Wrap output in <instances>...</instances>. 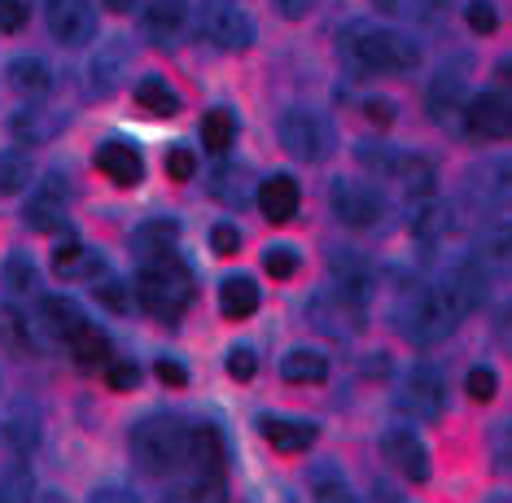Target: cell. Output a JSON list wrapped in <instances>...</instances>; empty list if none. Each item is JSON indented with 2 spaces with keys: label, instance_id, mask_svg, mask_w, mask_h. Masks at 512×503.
<instances>
[{
  "label": "cell",
  "instance_id": "obj_1",
  "mask_svg": "<svg viewBox=\"0 0 512 503\" xmlns=\"http://www.w3.org/2000/svg\"><path fill=\"white\" fill-rule=\"evenodd\" d=\"M342 57L364 75H407L421 66V40H412L399 27H381V22H351L342 31Z\"/></svg>",
  "mask_w": 512,
  "mask_h": 503
},
{
  "label": "cell",
  "instance_id": "obj_2",
  "mask_svg": "<svg viewBox=\"0 0 512 503\" xmlns=\"http://www.w3.org/2000/svg\"><path fill=\"white\" fill-rule=\"evenodd\" d=\"M132 294L141 298V307L162 324H176L193 302V272L180 254H167V259H149L136 272Z\"/></svg>",
  "mask_w": 512,
  "mask_h": 503
},
{
  "label": "cell",
  "instance_id": "obj_3",
  "mask_svg": "<svg viewBox=\"0 0 512 503\" xmlns=\"http://www.w3.org/2000/svg\"><path fill=\"white\" fill-rule=\"evenodd\" d=\"M184 442H189V425L171 412H154L145 420H136L127 434V451L132 464L149 477H167L184 464Z\"/></svg>",
  "mask_w": 512,
  "mask_h": 503
},
{
  "label": "cell",
  "instance_id": "obj_4",
  "mask_svg": "<svg viewBox=\"0 0 512 503\" xmlns=\"http://www.w3.org/2000/svg\"><path fill=\"white\" fill-rule=\"evenodd\" d=\"M394 320H399V333L416 346H434L456 329V315L447 311L438 285H421V280H412L394 294Z\"/></svg>",
  "mask_w": 512,
  "mask_h": 503
},
{
  "label": "cell",
  "instance_id": "obj_5",
  "mask_svg": "<svg viewBox=\"0 0 512 503\" xmlns=\"http://www.w3.org/2000/svg\"><path fill=\"white\" fill-rule=\"evenodd\" d=\"M197 35L224 53H246L254 44V18L237 0H206L197 9Z\"/></svg>",
  "mask_w": 512,
  "mask_h": 503
},
{
  "label": "cell",
  "instance_id": "obj_6",
  "mask_svg": "<svg viewBox=\"0 0 512 503\" xmlns=\"http://www.w3.org/2000/svg\"><path fill=\"white\" fill-rule=\"evenodd\" d=\"M394 412H403L407 420H421V425H429V420H438L447 412V385H442L434 364H416L399 381V390H394Z\"/></svg>",
  "mask_w": 512,
  "mask_h": 503
},
{
  "label": "cell",
  "instance_id": "obj_7",
  "mask_svg": "<svg viewBox=\"0 0 512 503\" xmlns=\"http://www.w3.org/2000/svg\"><path fill=\"white\" fill-rule=\"evenodd\" d=\"M276 136H281V145H285V154H294L298 162H320V158H329V149H333V127L324 114L316 110H285L281 114V123H276Z\"/></svg>",
  "mask_w": 512,
  "mask_h": 503
},
{
  "label": "cell",
  "instance_id": "obj_8",
  "mask_svg": "<svg viewBox=\"0 0 512 503\" xmlns=\"http://www.w3.org/2000/svg\"><path fill=\"white\" fill-rule=\"evenodd\" d=\"M44 22L57 44L79 49L97 35V5L92 0H44Z\"/></svg>",
  "mask_w": 512,
  "mask_h": 503
},
{
  "label": "cell",
  "instance_id": "obj_9",
  "mask_svg": "<svg viewBox=\"0 0 512 503\" xmlns=\"http://www.w3.org/2000/svg\"><path fill=\"white\" fill-rule=\"evenodd\" d=\"M329 280H333V298L342 302V307H351L355 315H364L368 298H372V285H377V280H372V267L351 250H333Z\"/></svg>",
  "mask_w": 512,
  "mask_h": 503
},
{
  "label": "cell",
  "instance_id": "obj_10",
  "mask_svg": "<svg viewBox=\"0 0 512 503\" xmlns=\"http://www.w3.org/2000/svg\"><path fill=\"white\" fill-rule=\"evenodd\" d=\"M66 206H71L66 171H44V180L36 184V193H31L22 219H27V228H36V232H57L66 224Z\"/></svg>",
  "mask_w": 512,
  "mask_h": 503
},
{
  "label": "cell",
  "instance_id": "obj_11",
  "mask_svg": "<svg viewBox=\"0 0 512 503\" xmlns=\"http://www.w3.org/2000/svg\"><path fill=\"white\" fill-rule=\"evenodd\" d=\"M132 57L136 53L123 35H110L106 44H97V53L88 57V97H114L132 70Z\"/></svg>",
  "mask_w": 512,
  "mask_h": 503
},
{
  "label": "cell",
  "instance_id": "obj_12",
  "mask_svg": "<svg viewBox=\"0 0 512 503\" xmlns=\"http://www.w3.org/2000/svg\"><path fill=\"white\" fill-rule=\"evenodd\" d=\"M460 123L469 127V136L477 140H504L512 132V105H508V92L495 88V92H477L473 101H464V114Z\"/></svg>",
  "mask_w": 512,
  "mask_h": 503
},
{
  "label": "cell",
  "instance_id": "obj_13",
  "mask_svg": "<svg viewBox=\"0 0 512 503\" xmlns=\"http://www.w3.org/2000/svg\"><path fill=\"white\" fill-rule=\"evenodd\" d=\"M329 202H333V215L342 219L346 228H372L381 215H386L381 193L372 189V184H359V180H337Z\"/></svg>",
  "mask_w": 512,
  "mask_h": 503
},
{
  "label": "cell",
  "instance_id": "obj_14",
  "mask_svg": "<svg viewBox=\"0 0 512 503\" xmlns=\"http://www.w3.org/2000/svg\"><path fill=\"white\" fill-rule=\"evenodd\" d=\"M381 455H386V464L399 477H407V482H425L429 477V447L412 429H386V434H381Z\"/></svg>",
  "mask_w": 512,
  "mask_h": 503
},
{
  "label": "cell",
  "instance_id": "obj_15",
  "mask_svg": "<svg viewBox=\"0 0 512 503\" xmlns=\"http://www.w3.org/2000/svg\"><path fill=\"white\" fill-rule=\"evenodd\" d=\"M136 9H141V31L162 49H171L189 27V5L184 0H136Z\"/></svg>",
  "mask_w": 512,
  "mask_h": 503
},
{
  "label": "cell",
  "instance_id": "obj_16",
  "mask_svg": "<svg viewBox=\"0 0 512 503\" xmlns=\"http://www.w3.org/2000/svg\"><path fill=\"white\" fill-rule=\"evenodd\" d=\"M84 324H88V315L75 298H62V294H40L36 298V324H31V329L49 333L53 342H71Z\"/></svg>",
  "mask_w": 512,
  "mask_h": 503
},
{
  "label": "cell",
  "instance_id": "obj_17",
  "mask_svg": "<svg viewBox=\"0 0 512 503\" xmlns=\"http://www.w3.org/2000/svg\"><path fill=\"white\" fill-rule=\"evenodd\" d=\"M184 464H193L206 477H224L228 464V442L219 425H189V442H184Z\"/></svg>",
  "mask_w": 512,
  "mask_h": 503
},
{
  "label": "cell",
  "instance_id": "obj_18",
  "mask_svg": "<svg viewBox=\"0 0 512 503\" xmlns=\"http://www.w3.org/2000/svg\"><path fill=\"white\" fill-rule=\"evenodd\" d=\"M0 442L14 455H31L40 447V412L31 399H14L0 416Z\"/></svg>",
  "mask_w": 512,
  "mask_h": 503
},
{
  "label": "cell",
  "instance_id": "obj_19",
  "mask_svg": "<svg viewBox=\"0 0 512 503\" xmlns=\"http://www.w3.org/2000/svg\"><path fill=\"white\" fill-rule=\"evenodd\" d=\"M66 123H71V114L22 105V110L9 114V136H14L18 145H49V140L62 136V127H66Z\"/></svg>",
  "mask_w": 512,
  "mask_h": 503
},
{
  "label": "cell",
  "instance_id": "obj_20",
  "mask_svg": "<svg viewBox=\"0 0 512 503\" xmlns=\"http://www.w3.org/2000/svg\"><path fill=\"white\" fill-rule=\"evenodd\" d=\"M97 171H106L114 184H123V189H132V184L145 180V158L136 145H127V140H106V145H97Z\"/></svg>",
  "mask_w": 512,
  "mask_h": 503
},
{
  "label": "cell",
  "instance_id": "obj_21",
  "mask_svg": "<svg viewBox=\"0 0 512 503\" xmlns=\"http://www.w3.org/2000/svg\"><path fill=\"white\" fill-rule=\"evenodd\" d=\"M259 434L267 438V447L281 451V455H302L311 451V442L320 438V429L311 420H294V416H263L259 420Z\"/></svg>",
  "mask_w": 512,
  "mask_h": 503
},
{
  "label": "cell",
  "instance_id": "obj_22",
  "mask_svg": "<svg viewBox=\"0 0 512 503\" xmlns=\"http://www.w3.org/2000/svg\"><path fill=\"white\" fill-rule=\"evenodd\" d=\"M425 110H429V119H434L438 127H456L460 114H464V79L451 75V70H442L438 79H429Z\"/></svg>",
  "mask_w": 512,
  "mask_h": 503
},
{
  "label": "cell",
  "instance_id": "obj_23",
  "mask_svg": "<svg viewBox=\"0 0 512 503\" xmlns=\"http://www.w3.org/2000/svg\"><path fill=\"white\" fill-rule=\"evenodd\" d=\"M53 272L62 280H97V276H106V254H97L92 245L71 237L53 250Z\"/></svg>",
  "mask_w": 512,
  "mask_h": 503
},
{
  "label": "cell",
  "instance_id": "obj_24",
  "mask_svg": "<svg viewBox=\"0 0 512 503\" xmlns=\"http://www.w3.org/2000/svg\"><path fill=\"white\" fill-rule=\"evenodd\" d=\"M254 202H259L267 224H289L298 215V180L294 175H267L259 193H254Z\"/></svg>",
  "mask_w": 512,
  "mask_h": 503
},
{
  "label": "cell",
  "instance_id": "obj_25",
  "mask_svg": "<svg viewBox=\"0 0 512 503\" xmlns=\"http://www.w3.org/2000/svg\"><path fill=\"white\" fill-rule=\"evenodd\" d=\"M180 245V224L176 219H149L132 232V254L136 263H149V259H167V254H176Z\"/></svg>",
  "mask_w": 512,
  "mask_h": 503
},
{
  "label": "cell",
  "instance_id": "obj_26",
  "mask_svg": "<svg viewBox=\"0 0 512 503\" xmlns=\"http://www.w3.org/2000/svg\"><path fill=\"white\" fill-rule=\"evenodd\" d=\"M5 79H9V88H14L18 97H31V101H40V97H49L53 92V70L44 66L36 53L14 57V62L5 66Z\"/></svg>",
  "mask_w": 512,
  "mask_h": 503
},
{
  "label": "cell",
  "instance_id": "obj_27",
  "mask_svg": "<svg viewBox=\"0 0 512 503\" xmlns=\"http://www.w3.org/2000/svg\"><path fill=\"white\" fill-rule=\"evenodd\" d=\"M281 377L289 385H320L324 377H329V359H324L320 350H311V346H294L281 359Z\"/></svg>",
  "mask_w": 512,
  "mask_h": 503
},
{
  "label": "cell",
  "instance_id": "obj_28",
  "mask_svg": "<svg viewBox=\"0 0 512 503\" xmlns=\"http://www.w3.org/2000/svg\"><path fill=\"white\" fill-rule=\"evenodd\" d=\"M219 311L228 315V320H250L254 311H259V285H254V276H228L224 289H219Z\"/></svg>",
  "mask_w": 512,
  "mask_h": 503
},
{
  "label": "cell",
  "instance_id": "obj_29",
  "mask_svg": "<svg viewBox=\"0 0 512 503\" xmlns=\"http://www.w3.org/2000/svg\"><path fill=\"white\" fill-rule=\"evenodd\" d=\"M136 105H141L145 114H154V119H171V114H180L176 88H171L162 75H141L136 79Z\"/></svg>",
  "mask_w": 512,
  "mask_h": 503
},
{
  "label": "cell",
  "instance_id": "obj_30",
  "mask_svg": "<svg viewBox=\"0 0 512 503\" xmlns=\"http://www.w3.org/2000/svg\"><path fill=\"white\" fill-rule=\"evenodd\" d=\"M394 184H403V193L416 197V202H421V197H434V184H438L434 162H425V158H416V154H399Z\"/></svg>",
  "mask_w": 512,
  "mask_h": 503
},
{
  "label": "cell",
  "instance_id": "obj_31",
  "mask_svg": "<svg viewBox=\"0 0 512 503\" xmlns=\"http://www.w3.org/2000/svg\"><path fill=\"white\" fill-rule=\"evenodd\" d=\"M0 285H5L14 298H40V272H36V263H31L22 250H14L5 263H0Z\"/></svg>",
  "mask_w": 512,
  "mask_h": 503
},
{
  "label": "cell",
  "instance_id": "obj_32",
  "mask_svg": "<svg viewBox=\"0 0 512 503\" xmlns=\"http://www.w3.org/2000/svg\"><path fill=\"white\" fill-rule=\"evenodd\" d=\"M211 197L224 206H246L250 202V171L246 167H232V162H224V167L211 171Z\"/></svg>",
  "mask_w": 512,
  "mask_h": 503
},
{
  "label": "cell",
  "instance_id": "obj_33",
  "mask_svg": "<svg viewBox=\"0 0 512 503\" xmlns=\"http://www.w3.org/2000/svg\"><path fill=\"white\" fill-rule=\"evenodd\" d=\"M36 180V162L27 149H0V197H18Z\"/></svg>",
  "mask_w": 512,
  "mask_h": 503
},
{
  "label": "cell",
  "instance_id": "obj_34",
  "mask_svg": "<svg viewBox=\"0 0 512 503\" xmlns=\"http://www.w3.org/2000/svg\"><path fill=\"white\" fill-rule=\"evenodd\" d=\"M232 140H237V114L224 110V105L206 110V119H202V145L211 149V154H228Z\"/></svg>",
  "mask_w": 512,
  "mask_h": 503
},
{
  "label": "cell",
  "instance_id": "obj_35",
  "mask_svg": "<svg viewBox=\"0 0 512 503\" xmlns=\"http://www.w3.org/2000/svg\"><path fill=\"white\" fill-rule=\"evenodd\" d=\"M71 355H75V364L79 368H97V364H110V337L101 333V329H92V324H84L71 342Z\"/></svg>",
  "mask_w": 512,
  "mask_h": 503
},
{
  "label": "cell",
  "instance_id": "obj_36",
  "mask_svg": "<svg viewBox=\"0 0 512 503\" xmlns=\"http://www.w3.org/2000/svg\"><path fill=\"white\" fill-rule=\"evenodd\" d=\"M167 503H228V486H224V477L197 473L193 482H180L176 490H171Z\"/></svg>",
  "mask_w": 512,
  "mask_h": 503
},
{
  "label": "cell",
  "instance_id": "obj_37",
  "mask_svg": "<svg viewBox=\"0 0 512 503\" xmlns=\"http://www.w3.org/2000/svg\"><path fill=\"white\" fill-rule=\"evenodd\" d=\"M412 232L421 241H438L442 232H447V206L434 202V197H421V206H416V219H412Z\"/></svg>",
  "mask_w": 512,
  "mask_h": 503
},
{
  "label": "cell",
  "instance_id": "obj_38",
  "mask_svg": "<svg viewBox=\"0 0 512 503\" xmlns=\"http://www.w3.org/2000/svg\"><path fill=\"white\" fill-rule=\"evenodd\" d=\"M92 285H97L92 294H97L101 307H110L114 315H127V311H132V289H127L119 276H110V272H106V276L92 280Z\"/></svg>",
  "mask_w": 512,
  "mask_h": 503
},
{
  "label": "cell",
  "instance_id": "obj_39",
  "mask_svg": "<svg viewBox=\"0 0 512 503\" xmlns=\"http://www.w3.org/2000/svg\"><path fill=\"white\" fill-rule=\"evenodd\" d=\"M399 154H403V149H390V145H355V158L364 162L372 175H381V180H394Z\"/></svg>",
  "mask_w": 512,
  "mask_h": 503
},
{
  "label": "cell",
  "instance_id": "obj_40",
  "mask_svg": "<svg viewBox=\"0 0 512 503\" xmlns=\"http://www.w3.org/2000/svg\"><path fill=\"white\" fill-rule=\"evenodd\" d=\"M311 486H316V503H359L337 469H320L316 477H311Z\"/></svg>",
  "mask_w": 512,
  "mask_h": 503
},
{
  "label": "cell",
  "instance_id": "obj_41",
  "mask_svg": "<svg viewBox=\"0 0 512 503\" xmlns=\"http://www.w3.org/2000/svg\"><path fill=\"white\" fill-rule=\"evenodd\" d=\"M0 346H9V350H27L31 346V324L22 320L14 307H0Z\"/></svg>",
  "mask_w": 512,
  "mask_h": 503
},
{
  "label": "cell",
  "instance_id": "obj_42",
  "mask_svg": "<svg viewBox=\"0 0 512 503\" xmlns=\"http://www.w3.org/2000/svg\"><path fill=\"white\" fill-rule=\"evenodd\" d=\"M263 267H267V276L289 280L298 272V250H294V245H267V250H263Z\"/></svg>",
  "mask_w": 512,
  "mask_h": 503
},
{
  "label": "cell",
  "instance_id": "obj_43",
  "mask_svg": "<svg viewBox=\"0 0 512 503\" xmlns=\"http://www.w3.org/2000/svg\"><path fill=\"white\" fill-rule=\"evenodd\" d=\"M0 495L14 499V503H31L36 499V482H31V473L22 469V464H14L9 477H0Z\"/></svg>",
  "mask_w": 512,
  "mask_h": 503
},
{
  "label": "cell",
  "instance_id": "obj_44",
  "mask_svg": "<svg viewBox=\"0 0 512 503\" xmlns=\"http://www.w3.org/2000/svg\"><path fill=\"white\" fill-rule=\"evenodd\" d=\"M106 385L114 394H127L141 385V368L132 364V359H114V364H106Z\"/></svg>",
  "mask_w": 512,
  "mask_h": 503
},
{
  "label": "cell",
  "instance_id": "obj_45",
  "mask_svg": "<svg viewBox=\"0 0 512 503\" xmlns=\"http://www.w3.org/2000/svg\"><path fill=\"white\" fill-rule=\"evenodd\" d=\"M254 372H259V359H254L250 346H232L228 350V377L232 381H250Z\"/></svg>",
  "mask_w": 512,
  "mask_h": 503
},
{
  "label": "cell",
  "instance_id": "obj_46",
  "mask_svg": "<svg viewBox=\"0 0 512 503\" xmlns=\"http://www.w3.org/2000/svg\"><path fill=\"white\" fill-rule=\"evenodd\" d=\"M464 18H469V27H473L477 35H491V31L499 27V14H495L491 0H473V5L464 9Z\"/></svg>",
  "mask_w": 512,
  "mask_h": 503
},
{
  "label": "cell",
  "instance_id": "obj_47",
  "mask_svg": "<svg viewBox=\"0 0 512 503\" xmlns=\"http://www.w3.org/2000/svg\"><path fill=\"white\" fill-rule=\"evenodd\" d=\"M27 18H31L27 0H0V31H5V35L22 31V27H27Z\"/></svg>",
  "mask_w": 512,
  "mask_h": 503
},
{
  "label": "cell",
  "instance_id": "obj_48",
  "mask_svg": "<svg viewBox=\"0 0 512 503\" xmlns=\"http://www.w3.org/2000/svg\"><path fill=\"white\" fill-rule=\"evenodd\" d=\"M464 390H469V399H477V403H491L495 399V372L491 368H473L469 381H464Z\"/></svg>",
  "mask_w": 512,
  "mask_h": 503
},
{
  "label": "cell",
  "instance_id": "obj_49",
  "mask_svg": "<svg viewBox=\"0 0 512 503\" xmlns=\"http://www.w3.org/2000/svg\"><path fill=\"white\" fill-rule=\"evenodd\" d=\"M193 171H197V158H193V149H184V145H176V149H171V154H167V175H171V180H193Z\"/></svg>",
  "mask_w": 512,
  "mask_h": 503
},
{
  "label": "cell",
  "instance_id": "obj_50",
  "mask_svg": "<svg viewBox=\"0 0 512 503\" xmlns=\"http://www.w3.org/2000/svg\"><path fill=\"white\" fill-rule=\"evenodd\" d=\"M206 241H211V254H224V259H228V254H237V250H241V232L232 228V224H215V228H211V237H206Z\"/></svg>",
  "mask_w": 512,
  "mask_h": 503
},
{
  "label": "cell",
  "instance_id": "obj_51",
  "mask_svg": "<svg viewBox=\"0 0 512 503\" xmlns=\"http://www.w3.org/2000/svg\"><path fill=\"white\" fill-rule=\"evenodd\" d=\"M88 503H145L141 495H136L132 486H119V482H106V486H97L88 495Z\"/></svg>",
  "mask_w": 512,
  "mask_h": 503
},
{
  "label": "cell",
  "instance_id": "obj_52",
  "mask_svg": "<svg viewBox=\"0 0 512 503\" xmlns=\"http://www.w3.org/2000/svg\"><path fill=\"white\" fill-rule=\"evenodd\" d=\"M386 14H407V18H421V14H434L442 0H377Z\"/></svg>",
  "mask_w": 512,
  "mask_h": 503
},
{
  "label": "cell",
  "instance_id": "obj_53",
  "mask_svg": "<svg viewBox=\"0 0 512 503\" xmlns=\"http://www.w3.org/2000/svg\"><path fill=\"white\" fill-rule=\"evenodd\" d=\"M158 381L180 390V385H189V368H184L180 359H158Z\"/></svg>",
  "mask_w": 512,
  "mask_h": 503
},
{
  "label": "cell",
  "instance_id": "obj_54",
  "mask_svg": "<svg viewBox=\"0 0 512 503\" xmlns=\"http://www.w3.org/2000/svg\"><path fill=\"white\" fill-rule=\"evenodd\" d=\"M272 5H276V14H281V18H289V22H298V18H307V14H311V9H316V5H320V0H272Z\"/></svg>",
  "mask_w": 512,
  "mask_h": 503
},
{
  "label": "cell",
  "instance_id": "obj_55",
  "mask_svg": "<svg viewBox=\"0 0 512 503\" xmlns=\"http://www.w3.org/2000/svg\"><path fill=\"white\" fill-rule=\"evenodd\" d=\"M364 114H368V119L377 123V127H390V123H394V105H390V101H381V97L364 101Z\"/></svg>",
  "mask_w": 512,
  "mask_h": 503
},
{
  "label": "cell",
  "instance_id": "obj_56",
  "mask_svg": "<svg viewBox=\"0 0 512 503\" xmlns=\"http://www.w3.org/2000/svg\"><path fill=\"white\" fill-rule=\"evenodd\" d=\"M106 9H110V14H132L136 0H106Z\"/></svg>",
  "mask_w": 512,
  "mask_h": 503
},
{
  "label": "cell",
  "instance_id": "obj_57",
  "mask_svg": "<svg viewBox=\"0 0 512 503\" xmlns=\"http://www.w3.org/2000/svg\"><path fill=\"white\" fill-rule=\"evenodd\" d=\"M0 503H14V499H5V495H0Z\"/></svg>",
  "mask_w": 512,
  "mask_h": 503
}]
</instances>
